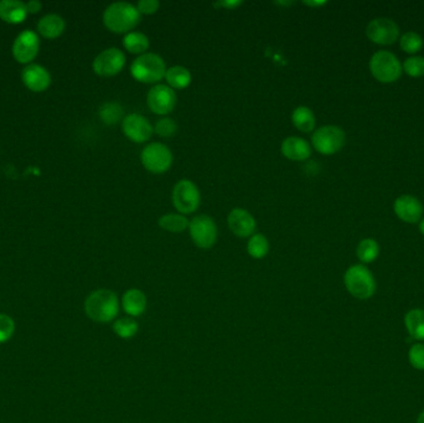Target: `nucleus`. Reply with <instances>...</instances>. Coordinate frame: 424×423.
Wrapping results in <instances>:
<instances>
[{
	"mask_svg": "<svg viewBox=\"0 0 424 423\" xmlns=\"http://www.w3.org/2000/svg\"><path fill=\"white\" fill-rule=\"evenodd\" d=\"M121 303L111 289H97L88 294L85 301V313L92 322L111 323L116 319Z\"/></svg>",
	"mask_w": 424,
	"mask_h": 423,
	"instance_id": "nucleus-1",
	"label": "nucleus"
},
{
	"mask_svg": "<svg viewBox=\"0 0 424 423\" xmlns=\"http://www.w3.org/2000/svg\"><path fill=\"white\" fill-rule=\"evenodd\" d=\"M141 16L136 6L126 1H117L112 3L103 13V23L113 33L128 34L139 24Z\"/></svg>",
	"mask_w": 424,
	"mask_h": 423,
	"instance_id": "nucleus-2",
	"label": "nucleus"
},
{
	"mask_svg": "<svg viewBox=\"0 0 424 423\" xmlns=\"http://www.w3.org/2000/svg\"><path fill=\"white\" fill-rule=\"evenodd\" d=\"M343 284L348 292L360 301L370 299L377 289L374 273L363 263L353 265L346 270L343 274Z\"/></svg>",
	"mask_w": 424,
	"mask_h": 423,
	"instance_id": "nucleus-3",
	"label": "nucleus"
},
{
	"mask_svg": "<svg viewBox=\"0 0 424 423\" xmlns=\"http://www.w3.org/2000/svg\"><path fill=\"white\" fill-rule=\"evenodd\" d=\"M370 71L375 80L389 85L399 80L404 74L402 64L399 57L391 51L379 50L370 59Z\"/></svg>",
	"mask_w": 424,
	"mask_h": 423,
	"instance_id": "nucleus-4",
	"label": "nucleus"
},
{
	"mask_svg": "<svg viewBox=\"0 0 424 423\" xmlns=\"http://www.w3.org/2000/svg\"><path fill=\"white\" fill-rule=\"evenodd\" d=\"M167 66L162 56L146 52L133 61L131 74L136 81L143 83H157L165 77Z\"/></svg>",
	"mask_w": 424,
	"mask_h": 423,
	"instance_id": "nucleus-5",
	"label": "nucleus"
},
{
	"mask_svg": "<svg viewBox=\"0 0 424 423\" xmlns=\"http://www.w3.org/2000/svg\"><path fill=\"white\" fill-rule=\"evenodd\" d=\"M314 149L324 154L333 156L341 151L346 143V134L343 128L334 124H328L318 128L312 137Z\"/></svg>",
	"mask_w": 424,
	"mask_h": 423,
	"instance_id": "nucleus-6",
	"label": "nucleus"
},
{
	"mask_svg": "<svg viewBox=\"0 0 424 423\" xmlns=\"http://www.w3.org/2000/svg\"><path fill=\"white\" fill-rule=\"evenodd\" d=\"M172 202L177 212L182 215L192 214L200 207L201 202L200 190L192 180L182 179L180 182H177L172 189Z\"/></svg>",
	"mask_w": 424,
	"mask_h": 423,
	"instance_id": "nucleus-7",
	"label": "nucleus"
},
{
	"mask_svg": "<svg viewBox=\"0 0 424 423\" xmlns=\"http://www.w3.org/2000/svg\"><path fill=\"white\" fill-rule=\"evenodd\" d=\"M172 153L169 146L155 141L148 144L141 153V164L148 172L162 174L170 169L172 164Z\"/></svg>",
	"mask_w": 424,
	"mask_h": 423,
	"instance_id": "nucleus-8",
	"label": "nucleus"
},
{
	"mask_svg": "<svg viewBox=\"0 0 424 423\" xmlns=\"http://www.w3.org/2000/svg\"><path fill=\"white\" fill-rule=\"evenodd\" d=\"M189 232L194 243L202 250L211 248L218 240V226L207 215H197L189 224Z\"/></svg>",
	"mask_w": 424,
	"mask_h": 423,
	"instance_id": "nucleus-9",
	"label": "nucleus"
},
{
	"mask_svg": "<svg viewBox=\"0 0 424 423\" xmlns=\"http://www.w3.org/2000/svg\"><path fill=\"white\" fill-rule=\"evenodd\" d=\"M366 36L376 45L389 46L399 39V28L389 18H376L366 26Z\"/></svg>",
	"mask_w": 424,
	"mask_h": 423,
	"instance_id": "nucleus-10",
	"label": "nucleus"
},
{
	"mask_svg": "<svg viewBox=\"0 0 424 423\" xmlns=\"http://www.w3.org/2000/svg\"><path fill=\"white\" fill-rule=\"evenodd\" d=\"M148 107L151 111L159 116L169 115L177 105V93L172 87L167 85H155L153 86L147 96Z\"/></svg>",
	"mask_w": 424,
	"mask_h": 423,
	"instance_id": "nucleus-11",
	"label": "nucleus"
},
{
	"mask_svg": "<svg viewBox=\"0 0 424 423\" xmlns=\"http://www.w3.org/2000/svg\"><path fill=\"white\" fill-rule=\"evenodd\" d=\"M126 65V55L117 47L102 51L93 61V70L97 75L110 77L119 74Z\"/></svg>",
	"mask_w": 424,
	"mask_h": 423,
	"instance_id": "nucleus-12",
	"label": "nucleus"
},
{
	"mask_svg": "<svg viewBox=\"0 0 424 423\" xmlns=\"http://www.w3.org/2000/svg\"><path fill=\"white\" fill-rule=\"evenodd\" d=\"M122 131L131 141L144 143L151 139L154 133V128L146 117L139 113H131L123 118Z\"/></svg>",
	"mask_w": 424,
	"mask_h": 423,
	"instance_id": "nucleus-13",
	"label": "nucleus"
},
{
	"mask_svg": "<svg viewBox=\"0 0 424 423\" xmlns=\"http://www.w3.org/2000/svg\"><path fill=\"white\" fill-rule=\"evenodd\" d=\"M394 212L401 221L417 224L423 219V204L413 195H401L394 202Z\"/></svg>",
	"mask_w": 424,
	"mask_h": 423,
	"instance_id": "nucleus-14",
	"label": "nucleus"
},
{
	"mask_svg": "<svg viewBox=\"0 0 424 423\" xmlns=\"http://www.w3.org/2000/svg\"><path fill=\"white\" fill-rule=\"evenodd\" d=\"M39 37L34 31H23L20 35L16 37L14 46H13V54L19 62H30L37 55L39 51Z\"/></svg>",
	"mask_w": 424,
	"mask_h": 423,
	"instance_id": "nucleus-15",
	"label": "nucleus"
},
{
	"mask_svg": "<svg viewBox=\"0 0 424 423\" xmlns=\"http://www.w3.org/2000/svg\"><path fill=\"white\" fill-rule=\"evenodd\" d=\"M228 224L230 230L238 237H251L256 230V220L247 210L236 207L228 214Z\"/></svg>",
	"mask_w": 424,
	"mask_h": 423,
	"instance_id": "nucleus-16",
	"label": "nucleus"
},
{
	"mask_svg": "<svg viewBox=\"0 0 424 423\" xmlns=\"http://www.w3.org/2000/svg\"><path fill=\"white\" fill-rule=\"evenodd\" d=\"M23 81L31 91H45L50 86L51 76L46 69L40 65H29L23 71Z\"/></svg>",
	"mask_w": 424,
	"mask_h": 423,
	"instance_id": "nucleus-17",
	"label": "nucleus"
},
{
	"mask_svg": "<svg viewBox=\"0 0 424 423\" xmlns=\"http://www.w3.org/2000/svg\"><path fill=\"white\" fill-rule=\"evenodd\" d=\"M282 153L289 161H304L312 154V146L300 137H287L282 143Z\"/></svg>",
	"mask_w": 424,
	"mask_h": 423,
	"instance_id": "nucleus-18",
	"label": "nucleus"
},
{
	"mask_svg": "<svg viewBox=\"0 0 424 423\" xmlns=\"http://www.w3.org/2000/svg\"><path fill=\"white\" fill-rule=\"evenodd\" d=\"M121 304L128 317H141L147 311V297L141 289L131 288L123 294Z\"/></svg>",
	"mask_w": 424,
	"mask_h": 423,
	"instance_id": "nucleus-19",
	"label": "nucleus"
},
{
	"mask_svg": "<svg viewBox=\"0 0 424 423\" xmlns=\"http://www.w3.org/2000/svg\"><path fill=\"white\" fill-rule=\"evenodd\" d=\"M28 14L26 4L18 0L0 1V18L11 24H19L24 21Z\"/></svg>",
	"mask_w": 424,
	"mask_h": 423,
	"instance_id": "nucleus-20",
	"label": "nucleus"
},
{
	"mask_svg": "<svg viewBox=\"0 0 424 423\" xmlns=\"http://www.w3.org/2000/svg\"><path fill=\"white\" fill-rule=\"evenodd\" d=\"M404 327L417 342H424V309L414 308L406 313Z\"/></svg>",
	"mask_w": 424,
	"mask_h": 423,
	"instance_id": "nucleus-21",
	"label": "nucleus"
},
{
	"mask_svg": "<svg viewBox=\"0 0 424 423\" xmlns=\"http://www.w3.org/2000/svg\"><path fill=\"white\" fill-rule=\"evenodd\" d=\"M165 80L167 86L172 87V90H182L192 83V74L184 66H172L170 69H167Z\"/></svg>",
	"mask_w": 424,
	"mask_h": 423,
	"instance_id": "nucleus-22",
	"label": "nucleus"
},
{
	"mask_svg": "<svg viewBox=\"0 0 424 423\" xmlns=\"http://www.w3.org/2000/svg\"><path fill=\"white\" fill-rule=\"evenodd\" d=\"M39 33L41 35L45 36V37H57L64 33L65 29V21L61 18V16H56V14H50V16H46L39 21V25H37Z\"/></svg>",
	"mask_w": 424,
	"mask_h": 423,
	"instance_id": "nucleus-23",
	"label": "nucleus"
},
{
	"mask_svg": "<svg viewBox=\"0 0 424 423\" xmlns=\"http://www.w3.org/2000/svg\"><path fill=\"white\" fill-rule=\"evenodd\" d=\"M292 122L297 129L304 133H310L315 128V115L307 106H299L292 113Z\"/></svg>",
	"mask_w": 424,
	"mask_h": 423,
	"instance_id": "nucleus-24",
	"label": "nucleus"
},
{
	"mask_svg": "<svg viewBox=\"0 0 424 423\" xmlns=\"http://www.w3.org/2000/svg\"><path fill=\"white\" fill-rule=\"evenodd\" d=\"M123 46L126 50L129 51L131 54L136 55H143L151 46V41L148 36L139 31H131L123 37Z\"/></svg>",
	"mask_w": 424,
	"mask_h": 423,
	"instance_id": "nucleus-25",
	"label": "nucleus"
},
{
	"mask_svg": "<svg viewBox=\"0 0 424 423\" xmlns=\"http://www.w3.org/2000/svg\"><path fill=\"white\" fill-rule=\"evenodd\" d=\"M379 255V242L374 238H364L359 242L356 247V256L363 265L372 263L377 260Z\"/></svg>",
	"mask_w": 424,
	"mask_h": 423,
	"instance_id": "nucleus-26",
	"label": "nucleus"
},
{
	"mask_svg": "<svg viewBox=\"0 0 424 423\" xmlns=\"http://www.w3.org/2000/svg\"><path fill=\"white\" fill-rule=\"evenodd\" d=\"M158 224L163 230L177 233V232L185 231L187 228H189L190 221L182 214H167V215L159 217Z\"/></svg>",
	"mask_w": 424,
	"mask_h": 423,
	"instance_id": "nucleus-27",
	"label": "nucleus"
},
{
	"mask_svg": "<svg viewBox=\"0 0 424 423\" xmlns=\"http://www.w3.org/2000/svg\"><path fill=\"white\" fill-rule=\"evenodd\" d=\"M138 330H139V325L134 318H121L113 323V332L117 337L124 339V340L136 337Z\"/></svg>",
	"mask_w": 424,
	"mask_h": 423,
	"instance_id": "nucleus-28",
	"label": "nucleus"
},
{
	"mask_svg": "<svg viewBox=\"0 0 424 423\" xmlns=\"http://www.w3.org/2000/svg\"><path fill=\"white\" fill-rule=\"evenodd\" d=\"M248 255L256 260L264 258L269 252V242L262 233H256L249 237L247 243Z\"/></svg>",
	"mask_w": 424,
	"mask_h": 423,
	"instance_id": "nucleus-29",
	"label": "nucleus"
},
{
	"mask_svg": "<svg viewBox=\"0 0 424 423\" xmlns=\"http://www.w3.org/2000/svg\"><path fill=\"white\" fill-rule=\"evenodd\" d=\"M399 46L404 52L414 56L423 49V37L416 31H407L399 37Z\"/></svg>",
	"mask_w": 424,
	"mask_h": 423,
	"instance_id": "nucleus-30",
	"label": "nucleus"
},
{
	"mask_svg": "<svg viewBox=\"0 0 424 423\" xmlns=\"http://www.w3.org/2000/svg\"><path fill=\"white\" fill-rule=\"evenodd\" d=\"M100 117L107 124H114L123 118V108L118 103L108 102L100 108Z\"/></svg>",
	"mask_w": 424,
	"mask_h": 423,
	"instance_id": "nucleus-31",
	"label": "nucleus"
},
{
	"mask_svg": "<svg viewBox=\"0 0 424 423\" xmlns=\"http://www.w3.org/2000/svg\"><path fill=\"white\" fill-rule=\"evenodd\" d=\"M402 70L406 75L413 79H419L424 76V57L422 56H411L402 64Z\"/></svg>",
	"mask_w": 424,
	"mask_h": 423,
	"instance_id": "nucleus-32",
	"label": "nucleus"
},
{
	"mask_svg": "<svg viewBox=\"0 0 424 423\" xmlns=\"http://www.w3.org/2000/svg\"><path fill=\"white\" fill-rule=\"evenodd\" d=\"M14 332H16L14 319L8 314L0 313V344H4L8 340H11Z\"/></svg>",
	"mask_w": 424,
	"mask_h": 423,
	"instance_id": "nucleus-33",
	"label": "nucleus"
},
{
	"mask_svg": "<svg viewBox=\"0 0 424 423\" xmlns=\"http://www.w3.org/2000/svg\"><path fill=\"white\" fill-rule=\"evenodd\" d=\"M154 132L157 133L158 136L163 137V138H170V137H174L177 134V122L172 120V118H169V117L160 118V120L155 123Z\"/></svg>",
	"mask_w": 424,
	"mask_h": 423,
	"instance_id": "nucleus-34",
	"label": "nucleus"
},
{
	"mask_svg": "<svg viewBox=\"0 0 424 423\" xmlns=\"http://www.w3.org/2000/svg\"><path fill=\"white\" fill-rule=\"evenodd\" d=\"M409 364L412 368L419 371L424 370V343H416L409 348Z\"/></svg>",
	"mask_w": 424,
	"mask_h": 423,
	"instance_id": "nucleus-35",
	"label": "nucleus"
},
{
	"mask_svg": "<svg viewBox=\"0 0 424 423\" xmlns=\"http://www.w3.org/2000/svg\"><path fill=\"white\" fill-rule=\"evenodd\" d=\"M159 6H160V3L158 0H141L136 4V9L139 11L141 14L151 16V14L157 13Z\"/></svg>",
	"mask_w": 424,
	"mask_h": 423,
	"instance_id": "nucleus-36",
	"label": "nucleus"
},
{
	"mask_svg": "<svg viewBox=\"0 0 424 423\" xmlns=\"http://www.w3.org/2000/svg\"><path fill=\"white\" fill-rule=\"evenodd\" d=\"M242 4V1H218V3H215V6H223V8H226V9H235V8H237V6H241Z\"/></svg>",
	"mask_w": 424,
	"mask_h": 423,
	"instance_id": "nucleus-37",
	"label": "nucleus"
},
{
	"mask_svg": "<svg viewBox=\"0 0 424 423\" xmlns=\"http://www.w3.org/2000/svg\"><path fill=\"white\" fill-rule=\"evenodd\" d=\"M40 9V3H39V1H35V0L29 1V3L26 4V11H28V13H36V11H39Z\"/></svg>",
	"mask_w": 424,
	"mask_h": 423,
	"instance_id": "nucleus-38",
	"label": "nucleus"
},
{
	"mask_svg": "<svg viewBox=\"0 0 424 423\" xmlns=\"http://www.w3.org/2000/svg\"><path fill=\"white\" fill-rule=\"evenodd\" d=\"M305 4L310 6H322L326 4V1H305Z\"/></svg>",
	"mask_w": 424,
	"mask_h": 423,
	"instance_id": "nucleus-39",
	"label": "nucleus"
},
{
	"mask_svg": "<svg viewBox=\"0 0 424 423\" xmlns=\"http://www.w3.org/2000/svg\"><path fill=\"white\" fill-rule=\"evenodd\" d=\"M416 423H424V410L422 412L419 413L418 417H417V421Z\"/></svg>",
	"mask_w": 424,
	"mask_h": 423,
	"instance_id": "nucleus-40",
	"label": "nucleus"
},
{
	"mask_svg": "<svg viewBox=\"0 0 424 423\" xmlns=\"http://www.w3.org/2000/svg\"><path fill=\"white\" fill-rule=\"evenodd\" d=\"M419 231H420V233L424 236V217L419 221Z\"/></svg>",
	"mask_w": 424,
	"mask_h": 423,
	"instance_id": "nucleus-41",
	"label": "nucleus"
}]
</instances>
